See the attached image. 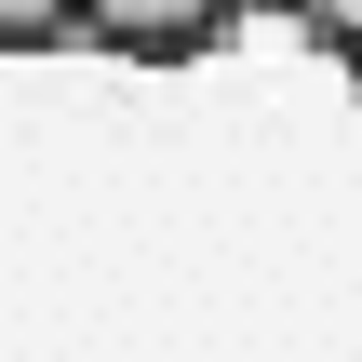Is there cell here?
<instances>
[{
	"label": "cell",
	"instance_id": "1",
	"mask_svg": "<svg viewBox=\"0 0 362 362\" xmlns=\"http://www.w3.org/2000/svg\"><path fill=\"white\" fill-rule=\"evenodd\" d=\"M242 27V0H67V40L94 54H134V67H188Z\"/></svg>",
	"mask_w": 362,
	"mask_h": 362
},
{
	"label": "cell",
	"instance_id": "3",
	"mask_svg": "<svg viewBox=\"0 0 362 362\" xmlns=\"http://www.w3.org/2000/svg\"><path fill=\"white\" fill-rule=\"evenodd\" d=\"M67 40V0H0V54H54Z\"/></svg>",
	"mask_w": 362,
	"mask_h": 362
},
{
	"label": "cell",
	"instance_id": "2",
	"mask_svg": "<svg viewBox=\"0 0 362 362\" xmlns=\"http://www.w3.org/2000/svg\"><path fill=\"white\" fill-rule=\"evenodd\" d=\"M269 13H296V27H309V40H322V54L362 81V0H269Z\"/></svg>",
	"mask_w": 362,
	"mask_h": 362
}]
</instances>
